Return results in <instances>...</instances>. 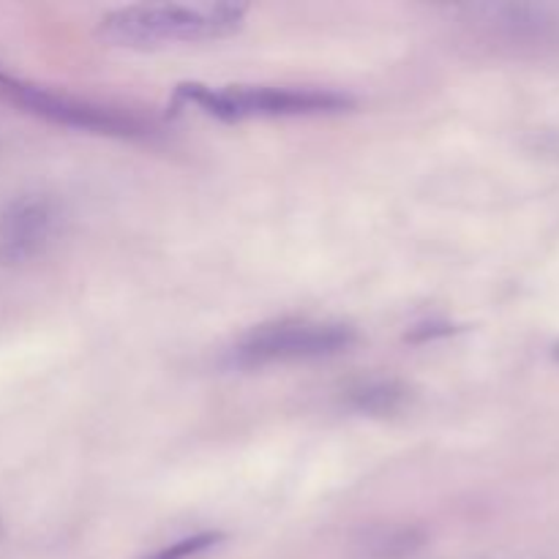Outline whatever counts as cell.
<instances>
[{"label": "cell", "mask_w": 559, "mask_h": 559, "mask_svg": "<svg viewBox=\"0 0 559 559\" xmlns=\"http://www.w3.org/2000/svg\"><path fill=\"white\" fill-rule=\"evenodd\" d=\"M243 3H134L107 11L98 38L120 49H164L218 41L243 31Z\"/></svg>", "instance_id": "obj_1"}, {"label": "cell", "mask_w": 559, "mask_h": 559, "mask_svg": "<svg viewBox=\"0 0 559 559\" xmlns=\"http://www.w3.org/2000/svg\"><path fill=\"white\" fill-rule=\"evenodd\" d=\"M173 107H194L207 118L224 123H240L251 118H314L338 115L355 107L349 93L331 87H293V85H202L180 82L173 93Z\"/></svg>", "instance_id": "obj_2"}, {"label": "cell", "mask_w": 559, "mask_h": 559, "mask_svg": "<svg viewBox=\"0 0 559 559\" xmlns=\"http://www.w3.org/2000/svg\"><path fill=\"white\" fill-rule=\"evenodd\" d=\"M355 342H358V331L347 322L289 317V320L265 322V325L246 331L227 349V364L235 369L304 364V360L333 358V355L347 353Z\"/></svg>", "instance_id": "obj_3"}, {"label": "cell", "mask_w": 559, "mask_h": 559, "mask_svg": "<svg viewBox=\"0 0 559 559\" xmlns=\"http://www.w3.org/2000/svg\"><path fill=\"white\" fill-rule=\"evenodd\" d=\"M0 98L20 107L22 112L36 115L55 126H66V129L104 136H129V140L147 134L145 123L136 120L134 115L87 102V98L69 96V93L36 85V82H25L20 76L3 74V71H0Z\"/></svg>", "instance_id": "obj_4"}, {"label": "cell", "mask_w": 559, "mask_h": 559, "mask_svg": "<svg viewBox=\"0 0 559 559\" xmlns=\"http://www.w3.org/2000/svg\"><path fill=\"white\" fill-rule=\"evenodd\" d=\"M467 25L475 38L508 58L559 55V14L544 5L489 3L469 5Z\"/></svg>", "instance_id": "obj_5"}, {"label": "cell", "mask_w": 559, "mask_h": 559, "mask_svg": "<svg viewBox=\"0 0 559 559\" xmlns=\"http://www.w3.org/2000/svg\"><path fill=\"white\" fill-rule=\"evenodd\" d=\"M58 229V207L47 197H25L14 202L0 224V257L25 262L41 254Z\"/></svg>", "instance_id": "obj_6"}, {"label": "cell", "mask_w": 559, "mask_h": 559, "mask_svg": "<svg viewBox=\"0 0 559 559\" xmlns=\"http://www.w3.org/2000/svg\"><path fill=\"white\" fill-rule=\"evenodd\" d=\"M404 402H407V391L393 380H371L349 391V404L358 413L388 415L396 413Z\"/></svg>", "instance_id": "obj_7"}, {"label": "cell", "mask_w": 559, "mask_h": 559, "mask_svg": "<svg viewBox=\"0 0 559 559\" xmlns=\"http://www.w3.org/2000/svg\"><path fill=\"white\" fill-rule=\"evenodd\" d=\"M224 540L222 533H197L189 535L183 540H175V544L164 546L162 551H156L153 557L147 559H191V557H200L205 551H211L213 546H218Z\"/></svg>", "instance_id": "obj_8"}]
</instances>
